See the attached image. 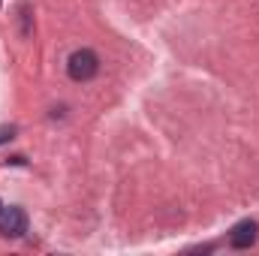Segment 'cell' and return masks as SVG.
I'll list each match as a JSON object with an SVG mask.
<instances>
[{"label": "cell", "instance_id": "cell-4", "mask_svg": "<svg viewBox=\"0 0 259 256\" xmlns=\"http://www.w3.org/2000/svg\"><path fill=\"white\" fill-rule=\"evenodd\" d=\"M12 136H15V127H3V130H0V145H3V142H9Z\"/></svg>", "mask_w": 259, "mask_h": 256}, {"label": "cell", "instance_id": "cell-3", "mask_svg": "<svg viewBox=\"0 0 259 256\" xmlns=\"http://www.w3.org/2000/svg\"><path fill=\"white\" fill-rule=\"evenodd\" d=\"M256 232H259V226L253 220L235 223V226L229 229V247H232V250H247V247H253V244H256Z\"/></svg>", "mask_w": 259, "mask_h": 256}, {"label": "cell", "instance_id": "cell-2", "mask_svg": "<svg viewBox=\"0 0 259 256\" xmlns=\"http://www.w3.org/2000/svg\"><path fill=\"white\" fill-rule=\"evenodd\" d=\"M27 232V214L18 205H9L0 211V235L3 238H21Z\"/></svg>", "mask_w": 259, "mask_h": 256}, {"label": "cell", "instance_id": "cell-1", "mask_svg": "<svg viewBox=\"0 0 259 256\" xmlns=\"http://www.w3.org/2000/svg\"><path fill=\"white\" fill-rule=\"evenodd\" d=\"M97 72H100V58H97V52H91V49H75V52L69 55V61H66V75H69L72 81H91Z\"/></svg>", "mask_w": 259, "mask_h": 256}, {"label": "cell", "instance_id": "cell-5", "mask_svg": "<svg viewBox=\"0 0 259 256\" xmlns=\"http://www.w3.org/2000/svg\"><path fill=\"white\" fill-rule=\"evenodd\" d=\"M3 208H6V205H3V202H0V211H3Z\"/></svg>", "mask_w": 259, "mask_h": 256}]
</instances>
